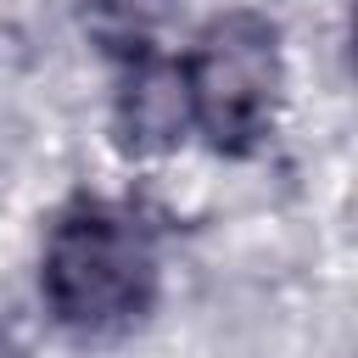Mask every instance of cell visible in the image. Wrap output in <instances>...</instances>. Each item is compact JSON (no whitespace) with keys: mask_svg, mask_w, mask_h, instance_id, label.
<instances>
[{"mask_svg":"<svg viewBox=\"0 0 358 358\" xmlns=\"http://www.w3.org/2000/svg\"><path fill=\"white\" fill-rule=\"evenodd\" d=\"M179 90H185V117L190 129L224 151L246 157L257 151L285 101V56H280V28L263 11H224L213 17L190 56L179 62Z\"/></svg>","mask_w":358,"mask_h":358,"instance_id":"obj_2","label":"cell"},{"mask_svg":"<svg viewBox=\"0 0 358 358\" xmlns=\"http://www.w3.org/2000/svg\"><path fill=\"white\" fill-rule=\"evenodd\" d=\"M39 291L50 313L78 336H117L145 319L157 296V252L112 201H78L67 207L39 257Z\"/></svg>","mask_w":358,"mask_h":358,"instance_id":"obj_1","label":"cell"}]
</instances>
